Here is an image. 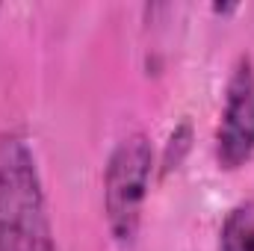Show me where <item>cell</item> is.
<instances>
[{"label":"cell","instance_id":"6da1fadb","mask_svg":"<svg viewBox=\"0 0 254 251\" xmlns=\"http://www.w3.org/2000/svg\"><path fill=\"white\" fill-rule=\"evenodd\" d=\"M0 251H57L39 160L21 133L0 136Z\"/></svg>","mask_w":254,"mask_h":251},{"label":"cell","instance_id":"7a4b0ae2","mask_svg":"<svg viewBox=\"0 0 254 251\" xmlns=\"http://www.w3.org/2000/svg\"><path fill=\"white\" fill-rule=\"evenodd\" d=\"M151 172H154V148L145 133L125 136L107 160L104 216H107V228L113 240L122 246H133L139 234Z\"/></svg>","mask_w":254,"mask_h":251},{"label":"cell","instance_id":"3957f363","mask_svg":"<svg viewBox=\"0 0 254 251\" xmlns=\"http://www.w3.org/2000/svg\"><path fill=\"white\" fill-rule=\"evenodd\" d=\"M254 157V60L243 54L228 77L222 122L216 130V160L222 169H243Z\"/></svg>","mask_w":254,"mask_h":251},{"label":"cell","instance_id":"277c9868","mask_svg":"<svg viewBox=\"0 0 254 251\" xmlns=\"http://www.w3.org/2000/svg\"><path fill=\"white\" fill-rule=\"evenodd\" d=\"M219 251H254V201L237 204L222 228H219Z\"/></svg>","mask_w":254,"mask_h":251}]
</instances>
